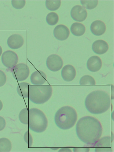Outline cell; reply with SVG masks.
Instances as JSON below:
<instances>
[{
    "label": "cell",
    "instance_id": "4fadbf2b",
    "mask_svg": "<svg viewBox=\"0 0 114 152\" xmlns=\"http://www.w3.org/2000/svg\"><path fill=\"white\" fill-rule=\"evenodd\" d=\"M76 72L73 66L68 64L62 69L61 75L63 80L67 82H71L75 78Z\"/></svg>",
    "mask_w": 114,
    "mask_h": 152
},
{
    "label": "cell",
    "instance_id": "7c38bea8",
    "mask_svg": "<svg viewBox=\"0 0 114 152\" xmlns=\"http://www.w3.org/2000/svg\"><path fill=\"white\" fill-rule=\"evenodd\" d=\"M7 43L10 49H17L22 46L24 43V39L21 35L18 34L12 35L8 37Z\"/></svg>",
    "mask_w": 114,
    "mask_h": 152
},
{
    "label": "cell",
    "instance_id": "ffe728a7",
    "mask_svg": "<svg viewBox=\"0 0 114 152\" xmlns=\"http://www.w3.org/2000/svg\"><path fill=\"white\" fill-rule=\"evenodd\" d=\"M12 148V143L9 139L5 138L0 139V152H10Z\"/></svg>",
    "mask_w": 114,
    "mask_h": 152
},
{
    "label": "cell",
    "instance_id": "8992f818",
    "mask_svg": "<svg viewBox=\"0 0 114 152\" xmlns=\"http://www.w3.org/2000/svg\"><path fill=\"white\" fill-rule=\"evenodd\" d=\"M14 78L18 81H22L28 78L30 74V69L27 64H19L12 69Z\"/></svg>",
    "mask_w": 114,
    "mask_h": 152
},
{
    "label": "cell",
    "instance_id": "f1b7e54d",
    "mask_svg": "<svg viewBox=\"0 0 114 152\" xmlns=\"http://www.w3.org/2000/svg\"><path fill=\"white\" fill-rule=\"evenodd\" d=\"M6 126V121L4 118L0 116V131L4 129Z\"/></svg>",
    "mask_w": 114,
    "mask_h": 152
},
{
    "label": "cell",
    "instance_id": "3957f363",
    "mask_svg": "<svg viewBox=\"0 0 114 152\" xmlns=\"http://www.w3.org/2000/svg\"><path fill=\"white\" fill-rule=\"evenodd\" d=\"M78 119L76 110L70 106H65L58 110L55 116L56 125L63 130L69 129L73 127Z\"/></svg>",
    "mask_w": 114,
    "mask_h": 152
},
{
    "label": "cell",
    "instance_id": "9a60e30c",
    "mask_svg": "<svg viewBox=\"0 0 114 152\" xmlns=\"http://www.w3.org/2000/svg\"><path fill=\"white\" fill-rule=\"evenodd\" d=\"M109 48L108 44L102 39L95 41L92 46L93 51L98 55H102L106 53L108 51Z\"/></svg>",
    "mask_w": 114,
    "mask_h": 152
},
{
    "label": "cell",
    "instance_id": "f546056e",
    "mask_svg": "<svg viewBox=\"0 0 114 152\" xmlns=\"http://www.w3.org/2000/svg\"><path fill=\"white\" fill-rule=\"evenodd\" d=\"M3 104L1 101L0 100V111L3 109Z\"/></svg>",
    "mask_w": 114,
    "mask_h": 152
},
{
    "label": "cell",
    "instance_id": "603a6c76",
    "mask_svg": "<svg viewBox=\"0 0 114 152\" xmlns=\"http://www.w3.org/2000/svg\"><path fill=\"white\" fill-rule=\"evenodd\" d=\"M19 118L21 122L24 124H28L29 121V109L26 107L20 111Z\"/></svg>",
    "mask_w": 114,
    "mask_h": 152
},
{
    "label": "cell",
    "instance_id": "ac0fdd59",
    "mask_svg": "<svg viewBox=\"0 0 114 152\" xmlns=\"http://www.w3.org/2000/svg\"><path fill=\"white\" fill-rule=\"evenodd\" d=\"M70 30L74 35L80 37L84 34L86 31V28L84 25L82 23L76 22L71 25Z\"/></svg>",
    "mask_w": 114,
    "mask_h": 152
},
{
    "label": "cell",
    "instance_id": "4dcf8cb0",
    "mask_svg": "<svg viewBox=\"0 0 114 152\" xmlns=\"http://www.w3.org/2000/svg\"><path fill=\"white\" fill-rule=\"evenodd\" d=\"M2 53H3V49H2V48L1 46H0V57H1Z\"/></svg>",
    "mask_w": 114,
    "mask_h": 152
},
{
    "label": "cell",
    "instance_id": "7a4b0ae2",
    "mask_svg": "<svg viewBox=\"0 0 114 152\" xmlns=\"http://www.w3.org/2000/svg\"><path fill=\"white\" fill-rule=\"evenodd\" d=\"M111 99L106 91L97 90L92 91L86 98L85 105L87 110L94 114L105 113L110 108Z\"/></svg>",
    "mask_w": 114,
    "mask_h": 152
},
{
    "label": "cell",
    "instance_id": "cb8c5ba5",
    "mask_svg": "<svg viewBox=\"0 0 114 152\" xmlns=\"http://www.w3.org/2000/svg\"><path fill=\"white\" fill-rule=\"evenodd\" d=\"M96 84L94 78L88 75L82 77L80 80V85H95Z\"/></svg>",
    "mask_w": 114,
    "mask_h": 152
},
{
    "label": "cell",
    "instance_id": "7402d4cb",
    "mask_svg": "<svg viewBox=\"0 0 114 152\" xmlns=\"http://www.w3.org/2000/svg\"><path fill=\"white\" fill-rule=\"evenodd\" d=\"M61 5V1H46L45 6L48 10L55 11L59 9Z\"/></svg>",
    "mask_w": 114,
    "mask_h": 152
},
{
    "label": "cell",
    "instance_id": "5b68a950",
    "mask_svg": "<svg viewBox=\"0 0 114 152\" xmlns=\"http://www.w3.org/2000/svg\"><path fill=\"white\" fill-rule=\"evenodd\" d=\"M29 128L37 133L44 132L48 125V121L43 112L37 108L29 110Z\"/></svg>",
    "mask_w": 114,
    "mask_h": 152
},
{
    "label": "cell",
    "instance_id": "30bf717a",
    "mask_svg": "<svg viewBox=\"0 0 114 152\" xmlns=\"http://www.w3.org/2000/svg\"><path fill=\"white\" fill-rule=\"evenodd\" d=\"M71 16L72 19L76 21L82 22L86 19L87 16V12L83 6L77 5L72 8Z\"/></svg>",
    "mask_w": 114,
    "mask_h": 152
},
{
    "label": "cell",
    "instance_id": "e0dca14e",
    "mask_svg": "<svg viewBox=\"0 0 114 152\" xmlns=\"http://www.w3.org/2000/svg\"><path fill=\"white\" fill-rule=\"evenodd\" d=\"M90 30L93 34L100 36L104 34L106 31V27L104 22L100 20H95L91 25Z\"/></svg>",
    "mask_w": 114,
    "mask_h": 152
},
{
    "label": "cell",
    "instance_id": "277c9868",
    "mask_svg": "<svg viewBox=\"0 0 114 152\" xmlns=\"http://www.w3.org/2000/svg\"><path fill=\"white\" fill-rule=\"evenodd\" d=\"M53 89L50 85H30L28 98L32 103L36 104H43L50 99Z\"/></svg>",
    "mask_w": 114,
    "mask_h": 152
},
{
    "label": "cell",
    "instance_id": "44dd1931",
    "mask_svg": "<svg viewBox=\"0 0 114 152\" xmlns=\"http://www.w3.org/2000/svg\"><path fill=\"white\" fill-rule=\"evenodd\" d=\"M46 20L47 23L49 25L54 26L59 21V16L55 12H50L47 16Z\"/></svg>",
    "mask_w": 114,
    "mask_h": 152
},
{
    "label": "cell",
    "instance_id": "484cf974",
    "mask_svg": "<svg viewBox=\"0 0 114 152\" xmlns=\"http://www.w3.org/2000/svg\"><path fill=\"white\" fill-rule=\"evenodd\" d=\"M24 138L25 142L28 145V147H32L33 143V139L32 134L28 131L25 133Z\"/></svg>",
    "mask_w": 114,
    "mask_h": 152
},
{
    "label": "cell",
    "instance_id": "83f0119b",
    "mask_svg": "<svg viewBox=\"0 0 114 152\" xmlns=\"http://www.w3.org/2000/svg\"><path fill=\"white\" fill-rule=\"evenodd\" d=\"M7 81V77L5 73L0 70V87L5 85Z\"/></svg>",
    "mask_w": 114,
    "mask_h": 152
},
{
    "label": "cell",
    "instance_id": "5bb4252c",
    "mask_svg": "<svg viewBox=\"0 0 114 152\" xmlns=\"http://www.w3.org/2000/svg\"><path fill=\"white\" fill-rule=\"evenodd\" d=\"M102 61L100 58L95 56L90 57L87 62V66L88 69L92 72L98 71L102 66Z\"/></svg>",
    "mask_w": 114,
    "mask_h": 152
},
{
    "label": "cell",
    "instance_id": "2e32d148",
    "mask_svg": "<svg viewBox=\"0 0 114 152\" xmlns=\"http://www.w3.org/2000/svg\"><path fill=\"white\" fill-rule=\"evenodd\" d=\"M30 80L33 85H43L46 82L47 76L41 70H37L31 75Z\"/></svg>",
    "mask_w": 114,
    "mask_h": 152
},
{
    "label": "cell",
    "instance_id": "4316f807",
    "mask_svg": "<svg viewBox=\"0 0 114 152\" xmlns=\"http://www.w3.org/2000/svg\"><path fill=\"white\" fill-rule=\"evenodd\" d=\"M12 4L13 7L16 9H22L25 5V1H12Z\"/></svg>",
    "mask_w": 114,
    "mask_h": 152
},
{
    "label": "cell",
    "instance_id": "9c48e42d",
    "mask_svg": "<svg viewBox=\"0 0 114 152\" xmlns=\"http://www.w3.org/2000/svg\"><path fill=\"white\" fill-rule=\"evenodd\" d=\"M112 142L111 137H103L97 141L93 145V147L95 148L96 152L112 151L111 149V143Z\"/></svg>",
    "mask_w": 114,
    "mask_h": 152
},
{
    "label": "cell",
    "instance_id": "6da1fadb",
    "mask_svg": "<svg viewBox=\"0 0 114 152\" xmlns=\"http://www.w3.org/2000/svg\"><path fill=\"white\" fill-rule=\"evenodd\" d=\"M103 129L97 118L86 116L79 120L76 126L77 136L82 142L88 145H94L100 139Z\"/></svg>",
    "mask_w": 114,
    "mask_h": 152
},
{
    "label": "cell",
    "instance_id": "d6986e66",
    "mask_svg": "<svg viewBox=\"0 0 114 152\" xmlns=\"http://www.w3.org/2000/svg\"><path fill=\"white\" fill-rule=\"evenodd\" d=\"M29 83L22 82L19 84L17 87V91L18 94L24 98H27L29 96Z\"/></svg>",
    "mask_w": 114,
    "mask_h": 152
},
{
    "label": "cell",
    "instance_id": "ba28073f",
    "mask_svg": "<svg viewBox=\"0 0 114 152\" xmlns=\"http://www.w3.org/2000/svg\"><path fill=\"white\" fill-rule=\"evenodd\" d=\"M46 65L48 68L51 71H58L63 67V60L59 56L52 54L47 58Z\"/></svg>",
    "mask_w": 114,
    "mask_h": 152
},
{
    "label": "cell",
    "instance_id": "d4e9b609",
    "mask_svg": "<svg viewBox=\"0 0 114 152\" xmlns=\"http://www.w3.org/2000/svg\"><path fill=\"white\" fill-rule=\"evenodd\" d=\"M80 1L84 8L89 10L94 9L98 3V1Z\"/></svg>",
    "mask_w": 114,
    "mask_h": 152
},
{
    "label": "cell",
    "instance_id": "8fae6325",
    "mask_svg": "<svg viewBox=\"0 0 114 152\" xmlns=\"http://www.w3.org/2000/svg\"><path fill=\"white\" fill-rule=\"evenodd\" d=\"M53 33L56 39L58 40L64 41L69 37L70 31L69 28L65 25L60 24L55 27Z\"/></svg>",
    "mask_w": 114,
    "mask_h": 152
},
{
    "label": "cell",
    "instance_id": "52a82bcc",
    "mask_svg": "<svg viewBox=\"0 0 114 152\" xmlns=\"http://www.w3.org/2000/svg\"><path fill=\"white\" fill-rule=\"evenodd\" d=\"M18 61V58L17 54L13 51H6L2 54V63L8 68H13L17 64Z\"/></svg>",
    "mask_w": 114,
    "mask_h": 152
}]
</instances>
